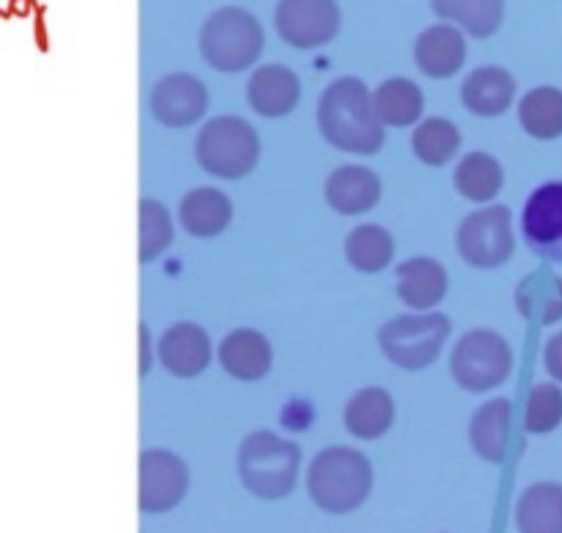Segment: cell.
I'll return each mask as SVG.
<instances>
[{
	"mask_svg": "<svg viewBox=\"0 0 562 533\" xmlns=\"http://www.w3.org/2000/svg\"><path fill=\"white\" fill-rule=\"evenodd\" d=\"M318 130L324 141L346 154H376L384 146L382 119L373 108V93L360 77H340L318 99Z\"/></svg>",
	"mask_w": 562,
	"mask_h": 533,
	"instance_id": "6da1fadb",
	"label": "cell"
},
{
	"mask_svg": "<svg viewBox=\"0 0 562 533\" xmlns=\"http://www.w3.org/2000/svg\"><path fill=\"white\" fill-rule=\"evenodd\" d=\"M373 489V467L355 448H324L307 467V495L329 514H349L360 509Z\"/></svg>",
	"mask_w": 562,
	"mask_h": 533,
	"instance_id": "7a4b0ae2",
	"label": "cell"
},
{
	"mask_svg": "<svg viewBox=\"0 0 562 533\" xmlns=\"http://www.w3.org/2000/svg\"><path fill=\"white\" fill-rule=\"evenodd\" d=\"M302 467V448L294 440L274 432H252L236 454V470L250 495L261 500H280L296 487Z\"/></svg>",
	"mask_w": 562,
	"mask_h": 533,
	"instance_id": "3957f363",
	"label": "cell"
},
{
	"mask_svg": "<svg viewBox=\"0 0 562 533\" xmlns=\"http://www.w3.org/2000/svg\"><path fill=\"white\" fill-rule=\"evenodd\" d=\"M201 55L206 58L209 66L217 71H245L261 58L263 47H267V36L263 27L250 11L236 9H220L203 22L201 27Z\"/></svg>",
	"mask_w": 562,
	"mask_h": 533,
	"instance_id": "277c9868",
	"label": "cell"
},
{
	"mask_svg": "<svg viewBox=\"0 0 562 533\" xmlns=\"http://www.w3.org/2000/svg\"><path fill=\"white\" fill-rule=\"evenodd\" d=\"M195 157L217 179H241L261 159V137L239 115H217L198 132Z\"/></svg>",
	"mask_w": 562,
	"mask_h": 533,
	"instance_id": "5b68a950",
	"label": "cell"
},
{
	"mask_svg": "<svg viewBox=\"0 0 562 533\" xmlns=\"http://www.w3.org/2000/svg\"><path fill=\"white\" fill-rule=\"evenodd\" d=\"M450 330L453 324L445 313H404L379 330V346L393 366L404 371H423L439 360Z\"/></svg>",
	"mask_w": 562,
	"mask_h": 533,
	"instance_id": "8992f818",
	"label": "cell"
},
{
	"mask_svg": "<svg viewBox=\"0 0 562 533\" xmlns=\"http://www.w3.org/2000/svg\"><path fill=\"white\" fill-rule=\"evenodd\" d=\"M450 371L456 385L467 393L494 390L514 371V349L505 335L494 330H470L461 335L450 355Z\"/></svg>",
	"mask_w": 562,
	"mask_h": 533,
	"instance_id": "52a82bcc",
	"label": "cell"
},
{
	"mask_svg": "<svg viewBox=\"0 0 562 533\" xmlns=\"http://www.w3.org/2000/svg\"><path fill=\"white\" fill-rule=\"evenodd\" d=\"M461 258L475 269H494L510 262L516 251L514 214L503 203L467 214L456 231Z\"/></svg>",
	"mask_w": 562,
	"mask_h": 533,
	"instance_id": "ba28073f",
	"label": "cell"
},
{
	"mask_svg": "<svg viewBox=\"0 0 562 533\" xmlns=\"http://www.w3.org/2000/svg\"><path fill=\"white\" fill-rule=\"evenodd\" d=\"M274 27L289 47L316 49L340 33V9L335 0H280Z\"/></svg>",
	"mask_w": 562,
	"mask_h": 533,
	"instance_id": "9c48e42d",
	"label": "cell"
},
{
	"mask_svg": "<svg viewBox=\"0 0 562 533\" xmlns=\"http://www.w3.org/2000/svg\"><path fill=\"white\" fill-rule=\"evenodd\" d=\"M190 489V467L181 456L165 448H148L140 454V492L137 506L146 514H162L176 509Z\"/></svg>",
	"mask_w": 562,
	"mask_h": 533,
	"instance_id": "30bf717a",
	"label": "cell"
},
{
	"mask_svg": "<svg viewBox=\"0 0 562 533\" xmlns=\"http://www.w3.org/2000/svg\"><path fill=\"white\" fill-rule=\"evenodd\" d=\"M148 108L162 126L184 130V126L198 124L203 119L209 108V91L198 77L176 71V75H165L151 88Z\"/></svg>",
	"mask_w": 562,
	"mask_h": 533,
	"instance_id": "8fae6325",
	"label": "cell"
},
{
	"mask_svg": "<svg viewBox=\"0 0 562 533\" xmlns=\"http://www.w3.org/2000/svg\"><path fill=\"white\" fill-rule=\"evenodd\" d=\"M521 231L532 253L562 264V181L541 185L527 198Z\"/></svg>",
	"mask_w": 562,
	"mask_h": 533,
	"instance_id": "7c38bea8",
	"label": "cell"
},
{
	"mask_svg": "<svg viewBox=\"0 0 562 533\" xmlns=\"http://www.w3.org/2000/svg\"><path fill=\"white\" fill-rule=\"evenodd\" d=\"M470 440L483 462L503 465L521 451L514 434V404L508 399H492L477 407L470 421Z\"/></svg>",
	"mask_w": 562,
	"mask_h": 533,
	"instance_id": "4fadbf2b",
	"label": "cell"
},
{
	"mask_svg": "<svg viewBox=\"0 0 562 533\" xmlns=\"http://www.w3.org/2000/svg\"><path fill=\"white\" fill-rule=\"evenodd\" d=\"M157 355L159 363L173 377H198L212 363V338H209L206 330L192 322L173 324V327L159 335Z\"/></svg>",
	"mask_w": 562,
	"mask_h": 533,
	"instance_id": "5bb4252c",
	"label": "cell"
},
{
	"mask_svg": "<svg viewBox=\"0 0 562 533\" xmlns=\"http://www.w3.org/2000/svg\"><path fill=\"white\" fill-rule=\"evenodd\" d=\"M467 60V38L453 22H439L426 27L415 42L417 69L434 80H448L459 75Z\"/></svg>",
	"mask_w": 562,
	"mask_h": 533,
	"instance_id": "9a60e30c",
	"label": "cell"
},
{
	"mask_svg": "<svg viewBox=\"0 0 562 533\" xmlns=\"http://www.w3.org/2000/svg\"><path fill=\"white\" fill-rule=\"evenodd\" d=\"M300 80L280 64H267L252 71L247 82V102L263 119H283L300 104Z\"/></svg>",
	"mask_w": 562,
	"mask_h": 533,
	"instance_id": "2e32d148",
	"label": "cell"
},
{
	"mask_svg": "<svg viewBox=\"0 0 562 533\" xmlns=\"http://www.w3.org/2000/svg\"><path fill=\"white\" fill-rule=\"evenodd\" d=\"M220 366L241 382H258L272 368V344L252 327L231 330L220 344Z\"/></svg>",
	"mask_w": 562,
	"mask_h": 533,
	"instance_id": "e0dca14e",
	"label": "cell"
},
{
	"mask_svg": "<svg viewBox=\"0 0 562 533\" xmlns=\"http://www.w3.org/2000/svg\"><path fill=\"white\" fill-rule=\"evenodd\" d=\"M324 198L338 214H366L382 198V181L366 165H340L329 174Z\"/></svg>",
	"mask_w": 562,
	"mask_h": 533,
	"instance_id": "ac0fdd59",
	"label": "cell"
},
{
	"mask_svg": "<svg viewBox=\"0 0 562 533\" xmlns=\"http://www.w3.org/2000/svg\"><path fill=\"white\" fill-rule=\"evenodd\" d=\"M398 297L412 311H431L448 295V269L437 258H406L395 267Z\"/></svg>",
	"mask_w": 562,
	"mask_h": 533,
	"instance_id": "d6986e66",
	"label": "cell"
},
{
	"mask_svg": "<svg viewBox=\"0 0 562 533\" xmlns=\"http://www.w3.org/2000/svg\"><path fill=\"white\" fill-rule=\"evenodd\" d=\"M516 99V80L503 66H477L461 86V102L470 113L494 119L503 115Z\"/></svg>",
	"mask_w": 562,
	"mask_h": 533,
	"instance_id": "ffe728a7",
	"label": "cell"
},
{
	"mask_svg": "<svg viewBox=\"0 0 562 533\" xmlns=\"http://www.w3.org/2000/svg\"><path fill=\"white\" fill-rule=\"evenodd\" d=\"M234 218V203L217 187H198L187 192L179 203V223L184 231L198 240H209L228 229Z\"/></svg>",
	"mask_w": 562,
	"mask_h": 533,
	"instance_id": "44dd1931",
	"label": "cell"
},
{
	"mask_svg": "<svg viewBox=\"0 0 562 533\" xmlns=\"http://www.w3.org/2000/svg\"><path fill=\"white\" fill-rule=\"evenodd\" d=\"M344 423L357 440H379L393 429L395 401L382 388H362L346 401Z\"/></svg>",
	"mask_w": 562,
	"mask_h": 533,
	"instance_id": "7402d4cb",
	"label": "cell"
},
{
	"mask_svg": "<svg viewBox=\"0 0 562 533\" xmlns=\"http://www.w3.org/2000/svg\"><path fill=\"white\" fill-rule=\"evenodd\" d=\"M516 308L525 319L536 324H558L562 319V278L549 273V269H538L521 278L516 286Z\"/></svg>",
	"mask_w": 562,
	"mask_h": 533,
	"instance_id": "603a6c76",
	"label": "cell"
},
{
	"mask_svg": "<svg viewBox=\"0 0 562 533\" xmlns=\"http://www.w3.org/2000/svg\"><path fill=\"white\" fill-rule=\"evenodd\" d=\"M516 525L525 533H562V484L541 481L521 492Z\"/></svg>",
	"mask_w": 562,
	"mask_h": 533,
	"instance_id": "cb8c5ba5",
	"label": "cell"
},
{
	"mask_svg": "<svg viewBox=\"0 0 562 533\" xmlns=\"http://www.w3.org/2000/svg\"><path fill=\"white\" fill-rule=\"evenodd\" d=\"M431 9L472 38H492L505 20V0H431Z\"/></svg>",
	"mask_w": 562,
	"mask_h": 533,
	"instance_id": "d4e9b609",
	"label": "cell"
},
{
	"mask_svg": "<svg viewBox=\"0 0 562 533\" xmlns=\"http://www.w3.org/2000/svg\"><path fill=\"white\" fill-rule=\"evenodd\" d=\"M373 108L384 126L401 130V126H412L420 121L426 99H423L420 86L412 82L409 77H393L373 91Z\"/></svg>",
	"mask_w": 562,
	"mask_h": 533,
	"instance_id": "484cf974",
	"label": "cell"
},
{
	"mask_svg": "<svg viewBox=\"0 0 562 533\" xmlns=\"http://www.w3.org/2000/svg\"><path fill=\"white\" fill-rule=\"evenodd\" d=\"M453 185L467 201L486 203L497 198V192L505 185V170L497 157L486 152H470L461 157L459 168L453 174Z\"/></svg>",
	"mask_w": 562,
	"mask_h": 533,
	"instance_id": "4316f807",
	"label": "cell"
},
{
	"mask_svg": "<svg viewBox=\"0 0 562 533\" xmlns=\"http://www.w3.org/2000/svg\"><path fill=\"white\" fill-rule=\"evenodd\" d=\"M346 262L357 269V273H382L393 264L395 258V240L387 229L376 223L357 225L349 236H346Z\"/></svg>",
	"mask_w": 562,
	"mask_h": 533,
	"instance_id": "83f0119b",
	"label": "cell"
},
{
	"mask_svg": "<svg viewBox=\"0 0 562 533\" xmlns=\"http://www.w3.org/2000/svg\"><path fill=\"white\" fill-rule=\"evenodd\" d=\"M519 124L538 141H554L562 135V91L552 86L532 88L519 102Z\"/></svg>",
	"mask_w": 562,
	"mask_h": 533,
	"instance_id": "f1b7e54d",
	"label": "cell"
},
{
	"mask_svg": "<svg viewBox=\"0 0 562 533\" xmlns=\"http://www.w3.org/2000/svg\"><path fill=\"white\" fill-rule=\"evenodd\" d=\"M461 148V130L450 119H426L417 124L412 132V152L420 163L431 165V168H442L450 159L459 154Z\"/></svg>",
	"mask_w": 562,
	"mask_h": 533,
	"instance_id": "f546056e",
	"label": "cell"
},
{
	"mask_svg": "<svg viewBox=\"0 0 562 533\" xmlns=\"http://www.w3.org/2000/svg\"><path fill=\"white\" fill-rule=\"evenodd\" d=\"M173 242V218L168 207L154 198L140 201V264H151Z\"/></svg>",
	"mask_w": 562,
	"mask_h": 533,
	"instance_id": "4dcf8cb0",
	"label": "cell"
},
{
	"mask_svg": "<svg viewBox=\"0 0 562 533\" xmlns=\"http://www.w3.org/2000/svg\"><path fill=\"white\" fill-rule=\"evenodd\" d=\"M562 423V390L552 382H538L527 396L525 432L549 434Z\"/></svg>",
	"mask_w": 562,
	"mask_h": 533,
	"instance_id": "1f68e13d",
	"label": "cell"
},
{
	"mask_svg": "<svg viewBox=\"0 0 562 533\" xmlns=\"http://www.w3.org/2000/svg\"><path fill=\"white\" fill-rule=\"evenodd\" d=\"M543 366H547V371L552 374L558 382H562V330L547 341V349H543Z\"/></svg>",
	"mask_w": 562,
	"mask_h": 533,
	"instance_id": "d6a6232c",
	"label": "cell"
},
{
	"mask_svg": "<svg viewBox=\"0 0 562 533\" xmlns=\"http://www.w3.org/2000/svg\"><path fill=\"white\" fill-rule=\"evenodd\" d=\"M140 377H146L151 371V333L146 324H140Z\"/></svg>",
	"mask_w": 562,
	"mask_h": 533,
	"instance_id": "836d02e7",
	"label": "cell"
}]
</instances>
